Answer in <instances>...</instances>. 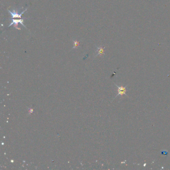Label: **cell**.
<instances>
[{
    "label": "cell",
    "mask_w": 170,
    "mask_h": 170,
    "mask_svg": "<svg viewBox=\"0 0 170 170\" xmlns=\"http://www.w3.org/2000/svg\"><path fill=\"white\" fill-rule=\"evenodd\" d=\"M24 19H26V18H24ZM24 19H20V20H14V19H11L10 20H11L12 22V23H11V24L9 26V27H10L12 25H14V27H15L16 29L20 30L21 29H20L19 28H18V24H19V23H21V24H22V25H23V26H24L25 28H26V27H25V26L24 25V24H23V22H24Z\"/></svg>",
    "instance_id": "6da1fadb"
},
{
    "label": "cell",
    "mask_w": 170,
    "mask_h": 170,
    "mask_svg": "<svg viewBox=\"0 0 170 170\" xmlns=\"http://www.w3.org/2000/svg\"><path fill=\"white\" fill-rule=\"evenodd\" d=\"M27 9H26L25 10H24L21 13H19L17 11H16L15 10H14L13 12H11L10 10H8V11L12 16V18L14 19V18H21L22 17V15L24 14V13H25L27 11Z\"/></svg>",
    "instance_id": "7a4b0ae2"
},
{
    "label": "cell",
    "mask_w": 170,
    "mask_h": 170,
    "mask_svg": "<svg viewBox=\"0 0 170 170\" xmlns=\"http://www.w3.org/2000/svg\"><path fill=\"white\" fill-rule=\"evenodd\" d=\"M116 86H117L118 89V95L116 96H117L119 95H123L126 94V87H123L122 86H118L117 85H116Z\"/></svg>",
    "instance_id": "3957f363"
},
{
    "label": "cell",
    "mask_w": 170,
    "mask_h": 170,
    "mask_svg": "<svg viewBox=\"0 0 170 170\" xmlns=\"http://www.w3.org/2000/svg\"><path fill=\"white\" fill-rule=\"evenodd\" d=\"M97 51L98 52V53L96 56H97L98 55H102L104 53V48L102 47H98Z\"/></svg>",
    "instance_id": "277c9868"
},
{
    "label": "cell",
    "mask_w": 170,
    "mask_h": 170,
    "mask_svg": "<svg viewBox=\"0 0 170 170\" xmlns=\"http://www.w3.org/2000/svg\"><path fill=\"white\" fill-rule=\"evenodd\" d=\"M73 42H74V46H73V48H74L77 47L79 45V43L78 42H77V41H74Z\"/></svg>",
    "instance_id": "5b68a950"
},
{
    "label": "cell",
    "mask_w": 170,
    "mask_h": 170,
    "mask_svg": "<svg viewBox=\"0 0 170 170\" xmlns=\"http://www.w3.org/2000/svg\"><path fill=\"white\" fill-rule=\"evenodd\" d=\"M33 112H34V109H33L32 108H31L29 109V113L30 114H32V113H33Z\"/></svg>",
    "instance_id": "8992f818"
}]
</instances>
